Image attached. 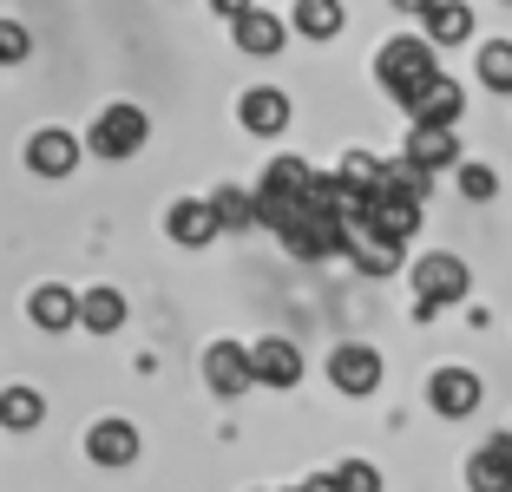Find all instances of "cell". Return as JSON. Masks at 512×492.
I'll return each instance as SVG.
<instances>
[{
  "instance_id": "cb8c5ba5",
  "label": "cell",
  "mask_w": 512,
  "mask_h": 492,
  "mask_svg": "<svg viewBox=\"0 0 512 492\" xmlns=\"http://www.w3.org/2000/svg\"><path fill=\"white\" fill-rule=\"evenodd\" d=\"M480 79L493 92H512V40H486L480 46Z\"/></svg>"
},
{
  "instance_id": "83f0119b",
  "label": "cell",
  "mask_w": 512,
  "mask_h": 492,
  "mask_svg": "<svg viewBox=\"0 0 512 492\" xmlns=\"http://www.w3.org/2000/svg\"><path fill=\"white\" fill-rule=\"evenodd\" d=\"M211 7H217V14H230V20H243V14H250V0H211Z\"/></svg>"
},
{
  "instance_id": "ba28073f",
  "label": "cell",
  "mask_w": 512,
  "mask_h": 492,
  "mask_svg": "<svg viewBox=\"0 0 512 492\" xmlns=\"http://www.w3.org/2000/svg\"><path fill=\"white\" fill-rule=\"evenodd\" d=\"M467 486L473 492H512V433H493L467 460Z\"/></svg>"
},
{
  "instance_id": "f1b7e54d",
  "label": "cell",
  "mask_w": 512,
  "mask_h": 492,
  "mask_svg": "<svg viewBox=\"0 0 512 492\" xmlns=\"http://www.w3.org/2000/svg\"><path fill=\"white\" fill-rule=\"evenodd\" d=\"M394 7H401V14H421V20L434 14V0H394Z\"/></svg>"
},
{
  "instance_id": "e0dca14e",
  "label": "cell",
  "mask_w": 512,
  "mask_h": 492,
  "mask_svg": "<svg viewBox=\"0 0 512 492\" xmlns=\"http://www.w3.org/2000/svg\"><path fill=\"white\" fill-rule=\"evenodd\" d=\"M27 315H33V328H46V335H66V328L79 322V296L60 289V283H46V289H33Z\"/></svg>"
},
{
  "instance_id": "7402d4cb",
  "label": "cell",
  "mask_w": 512,
  "mask_h": 492,
  "mask_svg": "<svg viewBox=\"0 0 512 492\" xmlns=\"http://www.w3.org/2000/svg\"><path fill=\"white\" fill-rule=\"evenodd\" d=\"M40 420H46V401L33 388H7V394H0V427L27 433V427H40Z\"/></svg>"
},
{
  "instance_id": "3957f363",
  "label": "cell",
  "mask_w": 512,
  "mask_h": 492,
  "mask_svg": "<svg viewBox=\"0 0 512 492\" xmlns=\"http://www.w3.org/2000/svg\"><path fill=\"white\" fill-rule=\"evenodd\" d=\"M467 289H473V276H467L460 256H421V263H414V302H421V315L460 302Z\"/></svg>"
},
{
  "instance_id": "8fae6325",
  "label": "cell",
  "mask_w": 512,
  "mask_h": 492,
  "mask_svg": "<svg viewBox=\"0 0 512 492\" xmlns=\"http://www.w3.org/2000/svg\"><path fill=\"white\" fill-rule=\"evenodd\" d=\"M460 105H467L460 79H447V73H440L434 86L421 92V99L407 105V119H414V125H447V132H453V125H460Z\"/></svg>"
},
{
  "instance_id": "603a6c76",
  "label": "cell",
  "mask_w": 512,
  "mask_h": 492,
  "mask_svg": "<svg viewBox=\"0 0 512 492\" xmlns=\"http://www.w3.org/2000/svg\"><path fill=\"white\" fill-rule=\"evenodd\" d=\"M211 210H217V224H224V230L256 224V197L237 191V184H217V191H211Z\"/></svg>"
},
{
  "instance_id": "7a4b0ae2",
  "label": "cell",
  "mask_w": 512,
  "mask_h": 492,
  "mask_svg": "<svg viewBox=\"0 0 512 492\" xmlns=\"http://www.w3.org/2000/svg\"><path fill=\"white\" fill-rule=\"evenodd\" d=\"M375 79L394 92L401 105H414L427 86L440 79V66H434V40H414V33H401V40H388L375 53Z\"/></svg>"
},
{
  "instance_id": "484cf974",
  "label": "cell",
  "mask_w": 512,
  "mask_h": 492,
  "mask_svg": "<svg viewBox=\"0 0 512 492\" xmlns=\"http://www.w3.org/2000/svg\"><path fill=\"white\" fill-rule=\"evenodd\" d=\"M493 191H499V178L486 171V164H460V197H473V204H486Z\"/></svg>"
},
{
  "instance_id": "6da1fadb",
  "label": "cell",
  "mask_w": 512,
  "mask_h": 492,
  "mask_svg": "<svg viewBox=\"0 0 512 492\" xmlns=\"http://www.w3.org/2000/svg\"><path fill=\"white\" fill-rule=\"evenodd\" d=\"M309 197H316V171H309L302 158H276L270 171H263V191H256V224H270L276 237H283V230L302 217Z\"/></svg>"
},
{
  "instance_id": "277c9868",
  "label": "cell",
  "mask_w": 512,
  "mask_h": 492,
  "mask_svg": "<svg viewBox=\"0 0 512 492\" xmlns=\"http://www.w3.org/2000/svg\"><path fill=\"white\" fill-rule=\"evenodd\" d=\"M145 112H138V105H106V112H99V125H92V151H99V158H138V145H145Z\"/></svg>"
},
{
  "instance_id": "9a60e30c",
  "label": "cell",
  "mask_w": 512,
  "mask_h": 492,
  "mask_svg": "<svg viewBox=\"0 0 512 492\" xmlns=\"http://www.w3.org/2000/svg\"><path fill=\"white\" fill-rule=\"evenodd\" d=\"M407 158H414L427 178H434V171L460 164V138H453L447 125H414V132H407Z\"/></svg>"
},
{
  "instance_id": "5bb4252c",
  "label": "cell",
  "mask_w": 512,
  "mask_h": 492,
  "mask_svg": "<svg viewBox=\"0 0 512 492\" xmlns=\"http://www.w3.org/2000/svg\"><path fill=\"white\" fill-rule=\"evenodd\" d=\"M237 119H243V132H256V138H276V132L289 125V99H283L276 86H256V92H243Z\"/></svg>"
},
{
  "instance_id": "30bf717a",
  "label": "cell",
  "mask_w": 512,
  "mask_h": 492,
  "mask_svg": "<svg viewBox=\"0 0 512 492\" xmlns=\"http://www.w3.org/2000/svg\"><path fill=\"white\" fill-rule=\"evenodd\" d=\"M250 368H256L263 388H296V381H302V355H296V342H283V335L256 342L250 348Z\"/></svg>"
},
{
  "instance_id": "ac0fdd59",
  "label": "cell",
  "mask_w": 512,
  "mask_h": 492,
  "mask_svg": "<svg viewBox=\"0 0 512 492\" xmlns=\"http://www.w3.org/2000/svg\"><path fill=\"white\" fill-rule=\"evenodd\" d=\"M401 250H407V243L381 237V230H368V224L348 230V256H355V263H362L368 276H388V269H401Z\"/></svg>"
},
{
  "instance_id": "d6986e66",
  "label": "cell",
  "mask_w": 512,
  "mask_h": 492,
  "mask_svg": "<svg viewBox=\"0 0 512 492\" xmlns=\"http://www.w3.org/2000/svg\"><path fill=\"white\" fill-rule=\"evenodd\" d=\"M427 40H434V46L473 40V7H467V0H434V14H427Z\"/></svg>"
},
{
  "instance_id": "9c48e42d",
  "label": "cell",
  "mask_w": 512,
  "mask_h": 492,
  "mask_svg": "<svg viewBox=\"0 0 512 492\" xmlns=\"http://www.w3.org/2000/svg\"><path fill=\"white\" fill-rule=\"evenodd\" d=\"M204 381H211L217 394H243L256 381V368H250V348H237V342H211V355H204Z\"/></svg>"
},
{
  "instance_id": "2e32d148",
  "label": "cell",
  "mask_w": 512,
  "mask_h": 492,
  "mask_svg": "<svg viewBox=\"0 0 512 492\" xmlns=\"http://www.w3.org/2000/svg\"><path fill=\"white\" fill-rule=\"evenodd\" d=\"M289 27L276 14H263V7H250V14L237 20V53H250V60H270V53H283Z\"/></svg>"
},
{
  "instance_id": "44dd1931",
  "label": "cell",
  "mask_w": 512,
  "mask_h": 492,
  "mask_svg": "<svg viewBox=\"0 0 512 492\" xmlns=\"http://www.w3.org/2000/svg\"><path fill=\"white\" fill-rule=\"evenodd\" d=\"M296 33L335 40V33H342V0H296Z\"/></svg>"
},
{
  "instance_id": "4316f807",
  "label": "cell",
  "mask_w": 512,
  "mask_h": 492,
  "mask_svg": "<svg viewBox=\"0 0 512 492\" xmlns=\"http://www.w3.org/2000/svg\"><path fill=\"white\" fill-rule=\"evenodd\" d=\"M27 27H20V20H0V66H20L27 60Z\"/></svg>"
},
{
  "instance_id": "ffe728a7",
  "label": "cell",
  "mask_w": 512,
  "mask_h": 492,
  "mask_svg": "<svg viewBox=\"0 0 512 492\" xmlns=\"http://www.w3.org/2000/svg\"><path fill=\"white\" fill-rule=\"evenodd\" d=\"M79 322H86L92 335H119L125 296H119V289H92V296H79Z\"/></svg>"
},
{
  "instance_id": "4fadbf2b",
  "label": "cell",
  "mask_w": 512,
  "mask_h": 492,
  "mask_svg": "<svg viewBox=\"0 0 512 492\" xmlns=\"http://www.w3.org/2000/svg\"><path fill=\"white\" fill-rule=\"evenodd\" d=\"M27 164L40 171V178H66V171L79 164V138L60 132V125H53V132H33L27 138Z\"/></svg>"
},
{
  "instance_id": "7c38bea8",
  "label": "cell",
  "mask_w": 512,
  "mask_h": 492,
  "mask_svg": "<svg viewBox=\"0 0 512 492\" xmlns=\"http://www.w3.org/2000/svg\"><path fill=\"white\" fill-rule=\"evenodd\" d=\"M165 230L184 243V250H204V243H211L224 224H217L211 197H204V204H197V197H178V204H171V217H165Z\"/></svg>"
},
{
  "instance_id": "52a82bcc",
  "label": "cell",
  "mask_w": 512,
  "mask_h": 492,
  "mask_svg": "<svg viewBox=\"0 0 512 492\" xmlns=\"http://www.w3.org/2000/svg\"><path fill=\"white\" fill-rule=\"evenodd\" d=\"M329 381L342 394H375L381 388V355H375V348H362V342L335 348V355H329Z\"/></svg>"
},
{
  "instance_id": "d4e9b609",
  "label": "cell",
  "mask_w": 512,
  "mask_h": 492,
  "mask_svg": "<svg viewBox=\"0 0 512 492\" xmlns=\"http://www.w3.org/2000/svg\"><path fill=\"white\" fill-rule=\"evenodd\" d=\"M329 479H335V492H381V473L368 460H342Z\"/></svg>"
},
{
  "instance_id": "5b68a950",
  "label": "cell",
  "mask_w": 512,
  "mask_h": 492,
  "mask_svg": "<svg viewBox=\"0 0 512 492\" xmlns=\"http://www.w3.org/2000/svg\"><path fill=\"white\" fill-rule=\"evenodd\" d=\"M427 401H434L440 420H467L473 407H480V374H473V368H434Z\"/></svg>"
},
{
  "instance_id": "8992f818",
  "label": "cell",
  "mask_w": 512,
  "mask_h": 492,
  "mask_svg": "<svg viewBox=\"0 0 512 492\" xmlns=\"http://www.w3.org/2000/svg\"><path fill=\"white\" fill-rule=\"evenodd\" d=\"M86 460H92V466H106V473L132 466V460H138V427H132V420H92V433H86Z\"/></svg>"
}]
</instances>
